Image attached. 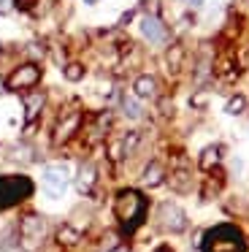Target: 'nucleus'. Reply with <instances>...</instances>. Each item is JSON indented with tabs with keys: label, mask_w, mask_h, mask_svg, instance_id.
I'll return each instance as SVG.
<instances>
[{
	"label": "nucleus",
	"mask_w": 249,
	"mask_h": 252,
	"mask_svg": "<svg viewBox=\"0 0 249 252\" xmlns=\"http://www.w3.org/2000/svg\"><path fill=\"white\" fill-rule=\"evenodd\" d=\"M247 98H244V95H233L230 100H227L225 103V114H230V117H238V114H244V111H247Z\"/></svg>",
	"instance_id": "obj_16"
},
{
	"label": "nucleus",
	"mask_w": 249,
	"mask_h": 252,
	"mask_svg": "<svg viewBox=\"0 0 249 252\" xmlns=\"http://www.w3.org/2000/svg\"><path fill=\"white\" fill-rule=\"evenodd\" d=\"M162 179H165V168H162V163H157V160H152L144 168V174H141V185L144 187H157Z\"/></svg>",
	"instance_id": "obj_12"
},
{
	"label": "nucleus",
	"mask_w": 249,
	"mask_h": 252,
	"mask_svg": "<svg viewBox=\"0 0 249 252\" xmlns=\"http://www.w3.org/2000/svg\"><path fill=\"white\" fill-rule=\"evenodd\" d=\"M38 82H41V68H38L35 63H25V65H19L8 79H5V87L8 90H30V87H35Z\"/></svg>",
	"instance_id": "obj_7"
},
{
	"label": "nucleus",
	"mask_w": 249,
	"mask_h": 252,
	"mask_svg": "<svg viewBox=\"0 0 249 252\" xmlns=\"http://www.w3.org/2000/svg\"><path fill=\"white\" fill-rule=\"evenodd\" d=\"M32 195V182L22 174L0 176V209H11Z\"/></svg>",
	"instance_id": "obj_3"
},
{
	"label": "nucleus",
	"mask_w": 249,
	"mask_h": 252,
	"mask_svg": "<svg viewBox=\"0 0 249 252\" xmlns=\"http://www.w3.org/2000/svg\"><path fill=\"white\" fill-rule=\"evenodd\" d=\"M14 8V0H0V14H8Z\"/></svg>",
	"instance_id": "obj_21"
},
{
	"label": "nucleus",
	"mask_w": 249,
	"mask_h": 252,
	"mask_svg": "<svg viewBox=\"0 0 249 252\" xmlns=\"http://www.w3.org/2000/svg\"><path fill=\"white\" fill-rule=\"evenodd\" d=\"M222 152H225V149L219 147V144H209V147L203 149V152H200V168L203 171H214L217 165L222 163Z\"/></svg>",
	"instance_id": "obj_11"
},
{
	"label": "nucleus",
	"mask_w": 249,
	"mask_h": 252,
	"mask_svg": "<svg viewBox=\"0 0 249 252\" xmlns=\"http://www.w3.org/2000/svg\"><path fill=\"white\" fill-rule=\"evenodd\" d=\"M122 111H124V117H130V120H141V117H144V109H141V103H138L135 95H124L122 98Z\"/></svg>",
	"instance_id": "obj_15"
},
{
	"label": "nucleus",
	"mask_w": 249,
	"mask_h": 252,
	"mask_svg": "<svg viewBox=\"0 0 249 252\" xmlns=\"http://www.w3.org/2000/svg\"><path fill=\"white\" fill-rule=\"evenodd\" d=\"M203 252H247V239L236 225H217L203 236Z\"/></svg>",
	"instance_id": "obj_2"
},
{
	"label": "nucleus",
	"mask_w": 249,
	"mask_h": 252,
	"mask_svg": "<svg viewBox=\"0 0 249 252\" xmlns=\"http://www.w3.org/2000/svg\"><path fill=\"white\" fill-rule=\"evenodd\" d=\"M46 220L41 217V214H27L25 220H22V230H19V241L22 247H25L27 252H35L38 247L43 244V239H46Z\"/></svg>",
	"instance_id": "obj_4"
},
{
	"label": "nucleus",
	"mask_w": 249,
	"mask_h": 252,
	"mask_svg": "<svg viewBox=\"0 0 249 252\" xmlns=\"http://www.w3.org/2000/svg\"><path fill=\"white\" fill-rule=\"evenodd\" d=\"M135 98H155L157 95V79L155 76H138L133 82Z\"/></svg>",
	"instance_id": "obj_14"
},
{
	"label": "nucleus",
	"mask_w": 249,
	"mask_h": 252,
	"mask_svg": "<svg viewBox=\"0 0 249 252\" xmlns=\"http://www.w3.org/2000/svg\"><path fill=\"white\" fill-rule=\"evenodd\" d=\"M81 125V114L79 111H73V114H68L62 122H60L57 127H54V144H65L70 136H73L76 130H79Z\"/></svg>",
	"instance_id": "obj_9"
},
{
	"label": "nucleus",
	"mask_w": 249,
	"mask_h": 252,
	"mask_svg": "<svg viewBox=\"0 0 249 252\" xmlns=\"http://www.w3.org/2000/svg\"><path fill=\"white\" fill-rule=\"evenodd\" d=\"M0 52H3V46H0Z\"/></svg>",
	"instance_id": "obj_26"
},
{
	"label": "nucleus",
	"mask_w": 249,
	"mask_h": 252,
	"mask_svg": "<svg viewBox=\"0 0 249 252\" xmlns=\"http://www.w3.org/2000/svg\"><path fill=\"white\" fill-rule=\"evenodd\" d=\"M43 103H46V95L43 93H30L25 95V122H32L38 114H41Z\"/></svg>",
	"instance_id": "obj_13"
},
{
	"label": "nucleus",
	"mask_w": 249,
	"mask_h": 252,
	"mask_svg": "<svg viewBox=\"0 0 249 252\" xmlns=\"http://www.w3.org/2000/svg\"><path fill=\"white\" fill-rule=\"evenodd\" d=\"M141 35H144L149 44H157V46L168 41V30L157 17H144L141 19Z\"/></svg>",
	"instance_id": "obj_8"
},
{
	"label": "nucleus",
	"mask_w": 249,
	"mask_h": 252,
	"mask_svg": "<svg viewBox=\"0 0 249 252\" xmlns=\"http://www.w3.org/2000/svg\"><path fill=\"white\" fill-rule=\"evenodd\" d=\"M57 239H60V244H76V241H79V230H76L73 225H62V228L57 230Z\"/></svg>",
	"instance_id": "obj_18"
},
{
	"label": "nucleus",
	"mask_w": 249,
	"mask_h": 252,
	"mask_svg": "<svg viewBox=\"0 0 249 252\" xmlns=\"http://www.w3.org/2000/svg\"><path fill=\"white\" fill-rule=\"evenodd\" d=\"M114 217H117L122 233H133L146 220V198L138 190H122L114 198Z\"/></svg>",
	"instance_id": "obj_1"
},
{
	"label": "nucleus",
	"mask_w": 249,
	"mask_h": 252,
	"mask_svg": "<svg viewBox=\"0 0 249 252\" xmlns=\"http://www.w3.org/2000/svg\"><path fill=\"white\" fill-rule=\"evenodd\" d=\"M70 182V168L65 163H52L43 168V187L52 198H60Z\"/></svg>",
	"instance_id": "obj_6"
},
{
	"label": "nucleus",
	"mask_w": 249,
	"mask_h": 252,
	"mask_svg": "<svg viewBox=\"0 0 249 252\" xmlns=\"http://www.w3.org/2000/svg\"><path fill=\"white\" fill-rule=\"evenodd\" d=\"M95 182H97V168L92 163H81L79 174H76V190H79L81 195H87V192H92Z\"/></svg>",
	"instance_id": "obj_10"
},
{
	"label": "nucleus",
	"mask_w": 249,
	"mask_h": 252,
	"mask_svg": "<svg viewBox=\"0 0 249 252\" xmlns=\"http://www.w3.org/2000/svg\"><path fill=\"white\" fill-rule=\"evenodd\" d=\"M182 3H184V6H187V8H195V11L206 6V0H182Z\"/></svg>",
	"instance_id": "obj_20"
},
{
	"label": "nucleus",
	"mask_w": 249,
	"mask_h": 252,
	"mask_svg": "<svg viewBox=\"0 0 249 252\" xmlns=\"http://www.w3.org/2000/svg\"><path fill=\"white\" fill-rule=\"evenodd\" d=\"M247 252H249V244H247Z\"/></svg>",
	"instance_id": "obj_25"
},
{
	"label": "nucleus",
	"mask_w": 249,
	"mask_h": 252,
	"mask_svg": "<svg viewBox=\"0 0 249 252\" xmlns=\"http://www.w3.org/2000/svg\"><path fill=\"white\" fill-rule=\"evenodd\" d=\"M81 76H84L81 63H68V65H65V79H68V82H79Z\"/></svg>",
	"instance_id": "obj_19"
},
{
	"label": "nucleus",
	"mask_w": 249,
	"mask_h": 252,
	"mask_svg": "<svg viewBox=\"0 0 249 252\" xmlns=\"http://www.w3.org/2000/svg\"><path fill=\"white\" fill-rule=\"evenodd\" d=\"M111 252H130L127 247H117V250H111Z\"/></svg>",
	"instance_id": "obj_23"
},
{
	"label": "nucleus",
	"mask_w": 249,
	"mask_h": 252,
	"mask_svg": "<svg viewBox=\"0 0 249 252\" xmlns=\"http://www.w3.org/2000/svg\"><path fill=\"white\" fill-rule=\"evenodd\" d=\"M155 252H173V250H171V247H168V244H160V247H157Z\"/></svg>",
	"instance_id": "obj_22"
},
{
	"label": "nucleus",
	"mask_w": 249,
	"mask_h": 252,
	"mask_svg": "<svg viewBox=\"0 0 249 252\" xmlns=\"http://www.w3.org/2000/svg\"><path fill=\"white\" fill-rule=\"evenodd\" d=\"M157 225L162 230H168V233H182V230H187V214H184V209L179 203L162 201L157 206Z\"/></svg>",
	"instance_id": "obj_5"
},
{
	"label": "nucleus",
	"mask_w": 249,
	"mask_h": 252,
	"mask_svg": "<svg viewBox=\"0 0 249 252\" xmlns=\"http://www.w3.org/2000/svg\"><path fill=\"white\" fill-rule=\"evenodd\" d=\"M171 185H173V190H179V192H187L189 187H192V182H189V174H187V171H173V176H171Z\"/></svg>",
	"instance_id": "obj_17"
},
{
	"label": "nucleus",
	"mask_w": 249,
	"mask_h": 252,
	"mask_svg": "<svg viewBox=\"0 0 249 252\" xmlns=\"http://www.w3.org/2000/svg\"><path fill=\"white\" fill-rule=\"evenodd\" d=\"M84 3H87V6H95V3H97V0H84Z\"/></svg>",
	"instance_id": "obj_24"
}]
</instances>
